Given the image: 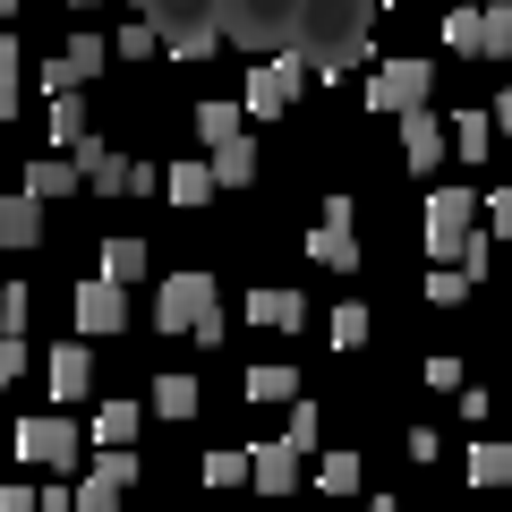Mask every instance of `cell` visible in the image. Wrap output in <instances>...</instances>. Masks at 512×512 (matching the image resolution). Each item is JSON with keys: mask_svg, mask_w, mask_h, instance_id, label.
<instances>
[{"mask_svg": "<svg viewBox=\"0 0 512 512\" xmlns=\"http://www.w3.org/2000/svg\"><path fill=\"white\" fill-rule=\"evenodd\" d=\"M154 333H197L205 350H222V291H214V274H171L163 291H154Z\"/></svg>", "mask_w": 512, "mask_h": 512, "instance_id": "cell-1", "label": "cell"}, {"mask_svg": "<svg viewBox=\"0 0 512 512\" xmlns=\"http://www.w3.org/2000/svg\"><path fill=\"white\" fill-rule=\"evenodd\" d=\"M470 231H478V188H436L427 180V256H453L461 265V248H470Z\"/></svg>", "mask_w": 512, "mask_h": 512, "instance_id": "cell-2", "label": "cell"}, {"mask_svg": "<svg viewBox=\"0 0 512 512\" xmlns=\"http://www.w3.org/2000/svg\"><path fill=\"white\" fill-rule=\"evenodd\" d=\"M427 94H436V69H427V52H402V60H384V69L367 77V111H384V120L419 111Z\"/></svg>", "mask_w": 512, "mask_h": 512, "instance_id": "cell-3", "label": "cell"}, {"mask_svg": "<svg viewBox=\"0 0 512 512\" xmlns=\"http://www.w3.org/2000/svg\"><path fill=\"white\" fill-rule=\"evenodd\" d=\"M111 60H120V52H111L103 35H69V43H60V52L35 69V86H43V94H77V86H94Z\"/></svg>", "mask_w": 512, "mask_h": 512, "instance_id": "cell-4", "label": "cell"}, {"mask_svg": "<svg viewBox=\"0 0 512 512\" xmlns=\"http://www.w3.org/2000/svg\"><path fill=\"white\" fill-rule=\"evenodd\" d=\"M77 453H86V444H77V427L60 419V410H43V419H18V461H35V470H77Z\"/></svg>", "mask_w": 512, "mask_h": 512, "instance_id": "cell-5", "label": "cell"}, {"mask_svg": "<svg viewBox=\"0 0 512 512\" xmlns=\"http://www.w3.org/2000/svg\"><path fill=\"white\" fill-rule=\"evenodd\" d=\"M308 256L325 265V274H359V205L350 197H325V222H316Z\"/></svg>", "mask_w": 512, "mask_h": 512, "instance_id": "cell-6", "label": "cell"}, {"mask_svg": "<svg viewBox=\"0 0 512 512\" xmlns=\"http://www.w3.org/2000/svg\"><path fill=\"white\" fill-rule=\"evenodd\" d=\"M299 86H308L299 52H274V60H256V77H248V120H282V111L299 103Z\"/></svg>", "mask_w": 512, "mask_h": 512, "instance_id": "cell-7", "label": "cell"}, {"mask_svg": "<svg viewBox=\"0 0 512 512\" xmlns=\"http://www.w3.org/2000/svg\"><path fill=\"white\" fill-rule=\"evenodd\" d=\"M77 171H86V188L94 197H137V163H128V154H111L103 137H77Z\"/></svg>", "mask_w": 512, "mask_h": 512, "instance_id": "cell-8", "label": "cell"}, {"mask_svg": "<svg viewBox=\"0 0 512 512\" xmlns=\"http://www.w3.org/2000/svg\"><path fill=\"white\" fill-rule=\"evenodd\" d=\"M128 325V282H111V274H94V282H77V333H120Z\"/></svg>", "mask_w": 512, "mask_h": 512, "instance_id": "cell-9", "label": "cell"}, {"mask_svg": "<svg viewBox=\"0 0 512 512\" xmlns=\"http://www.w3.org/2000/svg\"><path fill=\"white\" fill-rule=\"evenodd\" d=\"M453 154V128L444 120H427V103L419 111H402V163L419 171V180H436V163Z\"/></svg>", "mask_w": 512, "mask_h": 512, "instance_id": "cell-10", "label": "cell"}, {"mask_svg": "<svg viewBox=\"0 0 512 512\" xmlns=\"http://www.w3.org/2000/svg\"><path fill=\"white\" fill-rule=\"evenodd\" d=\"M128 487H137V461H128V444H103V461L86 470V487H77V504H86V512H111V504H120Z\"/></svg>", "mask_w": 512, "mask_h": 512, "instance_id": "cell-11", "label": "cell"}, {"mask_svg": "<svg viewBox=\"0 0 512 512\" xmlns=\"http://www.w3.org/2000/svg\"><path fill=\"white\" fill-rule=\"evenodd\" d=\"M35 239H43V197H35V188H9V197H0V256H18V248H35Z\"/></svg>", "mask_w": 512, "mask_h": 512, "instance_id": "cell-12", "label": "cell"}, {"mask_svg": "<svg viewBox=\"0 0 512 512\" xmlns=\"http://www.w3.org/2000/svg\"><path fill=\"white\" fill-rule=\"evenodd\" d=\"M43 376H52V402H86V393H94V359H86V333H77V342H60L52 359H43Z\"/></svg>", "mask_w": 512, "mask_h": 512, "instance_id": "cell-13", "label": "cell"}, {"mask_svg": "<svg viewBox=\"0 0 512 512\" xmlns=\"http://www.w3.org/2000/svg\"><path fill=\"white\" fill-rule=\"evenodd\" d=\"M248 453H256L248 487H265V495H291V487H299V461H308V453H299L291 436H282V444H248Z\"/></svg>", "mask_w": 512, "mask_h": 512, "instance_id": "cell-14", "label": "cell"}, {"mask_svg": "<svg viewBox=\"0 0 512 512\" xmlns=\"http://www.w3.org/2000/svg\"><path fill=\"white\" fill-rule=\"evenodd\" d=\"M26 188L52 205V197H77V188H86V171H77V154H69V146H52L43 163H26Z\"/></svg>", "mask_w": 512, "mask_h": 512, "instance_id": "cell-15", "label": "cell"}, {"mask_svg": "<svg viewBox=\"0 0 512 512\" xmlns=\"http://www.w3.org/2000/svg\"><path fill=\"white\" fill-rule=\"evenodd\" d=\"M248 325L256 333H299L308 325V299L299 291H248Z\"/></svg>", "mask_w": 512, "mask_h": 512, "instance_id": "cell-16", "label": "cell"}, {"mask_svg": "<svg viewBox=\"0 0 512 512\" xmlns=\"http://www.w3.org/2000/svg\"><path fill=\"white\" fill-rule=\"evenodd\" d=\"M205 154H214V180H222V188H248V180H256V137H248V128H231V137L205 146Z\"/></svg>", "mask_w": 512, "mask_h": 512, "instance_id": "cell-17", "label": "cell"}, {"mask_svg": "<svg viewBox=\"0 0 512 512\" xmlns=\"http://www.w3.org/2000/svg\"><path fill=\"white\" fill-rule=\"evenodd\" d=\"M214 188H222V180H214V154H205V163H171V171H163V197H171V205H205Z\"/></svg>", "mask_w": 512, "mask_h": 512, "instance_id": "cell-18", "label": "cell"}, {"mask_svg": "<svg viewBox=\"0 0 512 512\" xmlns=\"http://www.w3.org/2000/svg\"><path fill=\"white\" fill-rule=\"evenodd\" d=\"M495 146V111H453V154L461 163H487Z\"/></svg>", "mask_w": 512, "mask_h": 512, "instance_id": "cell-19", "label": "cell"}, {"mask_svg": "<svg viewBox=\"0 0 512 512\" xmlns=\"http://www.w3.org/2000/svg\"><path fill=\"white\" fill-rule=\"evenodd\" d=\"M197 402H205L197 376H154V410H163V419H197Z\"/></svg>", "mask_w": 512, "mask_h": 512, "instance_id": "cell-20", "label": "cell"}, {"mask_svg": "<svg viewBox=\"0 0 512 512\" xmlns=\"http://www.w3.org/2000/svg\"><path fill=\"white\" fill-rule=\"evenodd\" d=\"M248 470H256V453H239V444H222V453H205V461H197L205 487H248Z\"/></svg>", "mask_w": 512, "mask_h": 512, "instance_id": "cell-21", "label": "cell"}, {"mask_svg": "<svg viewBox=\"0 0 512 512\" xmlns=\"http://www.w3.org/2000/svg\"><path fill=\"white\" fill-rule=\"evenodd\" d=\"M146 256H154L146 239H103V274L111 282H146Z\"/></svg>", "mask_w": 512, "mask_h": 512, "instance_id": "cell-22", "label": "cell"}, {"mask_svg": "<svg viewBox=\"0 0 512 512\" xmlns=\"http://www.w3.org/2000/svg\"><path fill=\"white\" fill-rule=\"evenodd\" d=\"M470 265H453V256H444V265H427V299H436V308H461V299H470Z\"/></svg>", "mask_w": 512, "mask_h": 512, "instance_id": "cell-23", "label": "cell"}, {"mask_svg": "<svg viewBox=\"0 0 512 512\" xmlns=\"http://www.w3.org/2000/svg\"><path fill=\"white\" fill-rule=\"evenodd\" d=\"M444 43L470 52V60H487V9H453V18H444Z\"/></svg>", "mask_w": 512, "mask_h": 512, "instance_id": "cell-24", "label": "cell"}, {"mask_svg": "<svg viewBox=\"0 0 512 512\" xmlns=\"http://www.w3.org/2000/svg\"><path fill=\"white\" fill-rule=\"evenodd\" d=\"M470 478H478V487H504V478H512V444H470Z\"/></svg>", "mask_w": 512, "mask_h": 512, "instance_id": "cell-25", "label": "cell"}, {"mask_svg": "<svg viewBox=\"0 0 512 512\" xmlns=\"http://www.w3.org/2000/svg\"><path fill=\"white\" fill-rule=\"evenodd\" d=\"M248 402H299L291 367H248Z\"/></svg>", "mask_w": 512, "mask_h": 512, "instance_id": "cell-26", "label": "cell"}, {"mask_svg": "<svg viewBox=\"0 0 512 512\" xmlns=\"http://www.w3.org/2000/svg\"><path fill=\"white\" fill-rule=\"evenodd\" d=\"M231 128H248V103H197V137H205V146H222V137H231Z\"/></svg>", "mask_w": 512, "mask_h": 512, "instance_id": "cell-27", "label": "cell"}, {"mask_svg": "<svg viewBox=\"0 0 512 512\" xmlns=\"http://www.w3.org/2000/svg\"><path fill=\"white\" fill-rule=\"evenodd\" d=\"M18 86H26V69H18V35H0V120H18Z\"/></svg>", "mask_w": 512, "mask_h": 512, "instance_id": "cell-28", "label": "cell"}, {"mask_svg": "<svg viewBox=\"0 0 512 512\" xmlns=\"http://www.w3.org/2000/svg\"><path fill=\"white\" fill-rule=\"evenodd\" d=\"M137 436V402H103L94 410V444H128Z\"/></svg>", "mask_w": 512, "mask_h": 512, "instance_id": "cell-29", "label": "cell"}, {"mask_svg": "<svg viewBox=\"0 0 512 512\" xmlns=\"http://www.w3.org/2000/svg\"><path fill=\"white\" fill-rule=\"evenodd\" d=\"M111 52H120V60H154V52H171V43H163V26H154V18H137L120 43H111Z\"/></svg>", "mask_w": 512, "mask_h": 512, "instance_id": "cell-30", "label": "cell"}, {"mask_svg": "<svg viewBox=\"0 0 512 512\" xmlns=\"http://www.w3.org/2000/svg\"><path fill=\"white\" fill-rule=\"evenodd\" d=\"M86 137V103L77 94H52V146H77Z\"/></svg>", "mask_w": 512, "mask_h": 512, "instance_id": "cell-31", "label": "cell"}, {"mask_svg": "<svg viewBox=\"0 0 512 512\" xmlns=\"http://www.w3.org/2000/svg\"><path fill=\"white\" fill-rule=\"evenodd\" d=\"M316 487H325V495H350V487H359V453H325V461H316Z\"/></svg>", "mask_w": 512, "mask_h": 512, "instance_id": "cell-32", "label": "cell"}, {"mask_svg": "<svg viewBox=\"0 0 512 512\" xmlns=\"http://www.w3.org/2000/svg\"><path fill=\"white\" fill-rule=\"evenodd\" d=\"M367 325H376V316H367L359 299H350V308H333V350H359V342H367Z\"/></svg>", "mask_w": 512, "mask_h": 512, "instance_id": "cell-33", "label": "cell"}, {"mask_svg": "<svg viewBox=\"0 0 512 512\" xmlns=\"http://www.w3.org/2000/svg\"><path fill=\"white\" fill-rule=\"evenodd\" d=\"M478 214H487L495 239H512V188H478Z\"/></svg>", "mask_w": 512, "mask_h": 512, "instance_id": "cell-34", "label": "cell"}, {"mask_svg": "<svg viewBox=\"0 0 512 512\" xmlns=\"http://www.w3.org/2000/svg\"><path fill=\"white\" fill-rule=\"evenodd\" d=\"M26 316H35V299H26V282H9L0 291V333H26Z\"/></svg>", "mask_w": 512, "mask_h": 512, "instance_id": "cell-35", "label": "cell"}, {"mask_svg": "<svg viewBox=\"0 0 512 512\" xmlns=\"http://www.w3.org/2000/svg\"><path fill=\"white\" fill-rule=\"evenodd\" d=\"M512 52V0H495L487 9V60H504Z\"/></svg>", "mask_w": 512, "mask_h": 512, "instance_id": "cell-36", "label": "cell"}, {"mask_svg": "<svg viewBox=\"0 0 512 512\" xmlns=\"http://www.w3.org/2000/svg\"><path fill=\"white\" fill-rule=\"evenodd\" d=\"M316 427H325V419H316V402H291V427H282V436H291L299 453H316Z\"/></svg>", "mask_w": 512, "mask_h": 512, "instance_id": "cell-37", "label": "cell"}, {"mask_svg": "<svg viewBox=\"0 0 512 512\" xmlns=\"http://www.w3.org/2000/svg\"><path fill=\"white\" fill-rule=\"evenodd\" d=\"M26 376V333H0V384Z\"/></svg>", "mask_w": 512, "mask_h": 512, "instance_id": "cell-38", "label": "cell"}, {"mask_svg": "<svg viewBox=\"0 0 512 512\" xmlns=\"http://www.w3.org/2000/svg\"><path fill=\"white\" fill-rule=\"evenodd\" d=\"M35 504H43V487H18V478L0 487V512H35Z\"/></svg>", "mask_w": 512, "mask_h": 512, "instance_id": "cell-39", "label": "cell"}, {"mask_svg": "<svg viewBox=\"0 0 512 512\" xmlns=\"http://www.w3.org/2000/svg\"><path fill=\"white\" fill-rule=\"evenodd\" d=\"M427 384L436 393H461V359H427Z\"/></svg>", "mask_w": 512, "mask_h": 512, "instance_id": "cell-40", "label": "cell"}, {"mask_svg": "<svg viewBox=\"0 0 512 512\" xmlns=\"http://www.w3.org/2000/svg\"><path fill=\"white\" fill-rule=\"evenodd\" d=\"M495 128H504V137H512V86L495 94Z\"/></svg>", "mask_w": 512, "mask_h": 512, "instance_id": "cell-41", "label": "cell"}, {"mask_svg": "<svg viewBox=\"0 0 512 512\" xmlns=\"http://www.w3.org/2000/svg\"><path fill=\"white\" fill-rule=\"evenodd\" d=\"M0 18H18V0H0Z\"/></svg>", "mask_w": 512, "mask_h": 512, "instance_id": "cell-42", "label": "cell"}, {"mask_svg": "<svg viewBox=\"0 0 512 512\" xmlns=\"http://www.w3.org/2000/svg\"><path fill=\"white\" fill-rule=\"evenodd\" d=\"M69 9H94V0H69Z\"/></svg>", "mask_w": 512, "mask_h": 512, "instance_id": "cell-43", "label": "cell"}, {"mask_svg": "<svg viewBox=\"0 0 512 512\" xmlns=\"http://www.w3.org/2000/svg\"><path fill=\"white\" fill-rule=\"evenodd\" d=\"M0 291H9V282H0Z\"/></svg>", "mask_w": 512, "mask_h": 512, "instance_id": "cell-44", "label": "cell"}]
</instances>
